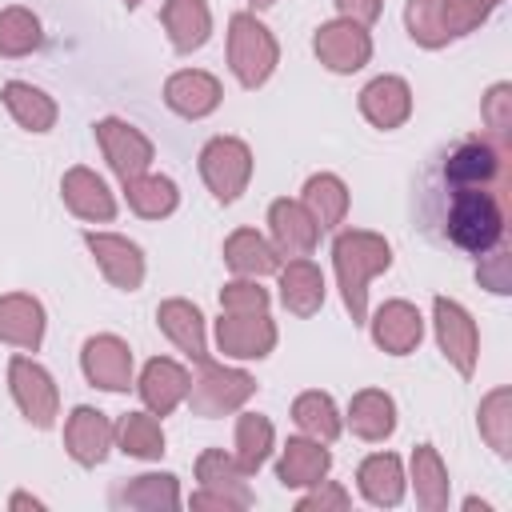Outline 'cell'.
<instances>
[{
  "mask_svg": "<svg viewBox=\"0 0 512 512\" xmlns=\"http://www.w3.org/2000/svg\"><path fill=\"white\" fill-rule=\"evenodd\" d=\"M332 264H336V284L352 324H368V280L392 268L388 240L364 228H348L332 240Z\"/></svg>",
  "mask_w": 512,
  "mask_h": 512,
  "instance_id": "obj_1",
  "label": "cell"
},
{
  "mask_svg": "<svg viewBox=\"0 0 512 512\" xmlns=\"http://www.w3.org/2000/svg\"><path fill=\"white\" fill-rule=\"evenodd\" d=\"M448 236L452 244H460L464 252H492L504 236V208L496 200V192L488 188H456L452 208H448Z\"/></svg>",
  "mask_w": 512,
  "mask_h": 512,
  "instance_id": "obj_2",
  "label": "cell"
},
{
  "mask_svg": "<svg viewBox=\"0 0 512 512\" xmlns=\"http://www.w3.org/2000/svg\"><path fill=\"white\" fill-rule=\"evenodd\" d=\"M280 64V44L256 12H236L228 20V68L244 88H260Z\"/></svg>",
  "mask_w": 512,
  "mask_h": 512,
  "instance_id": "obj_3",
  "label": "cell"
},
{
  "mask_svg": "<svg viewBox=\"0 0 512 512\" xmlns=\"http://www.w3.org/2000/svg\"><path fill=\"white\" fill-rule=\"evenodd\" d=\"M252 392H256V380L244 368H228V364H216L208 356V360H200V372L188 384V404L196 416L212 420V416L244 408L252 400Z\"/></svg>",
  "mask_w": 512,
  "mask_h": 512,
  "instance_id": "obj_4",
  "label": "cell"
},
{
  "mask_svg": "<svg viewBox=\"0 0 512 512\" xmlns=\"http://www.w3.org/2000/svg\"><path fill=\"white\" fill-rule=\"evenodd\" d=\"M200 176L220 204L240 200L252 180V148L240 136H212L200 148Z\"/></svg>",
  "mask_w": 512,
  "mask_h": 512,
  "instance_id": "obj_5",
  "label": "cell"
},
{
  "mask_svg": "<svg viewBox=\"0 0 512 512\" xmlns=\"http://www.w3.org/2000/svg\"><path fill=\"white\" fill-rule=\"evenodd\" d=\"M8 388H12V400H16L20 416L32 428H52L56 424L60 392H56V380L48 376L44 364H36L32 356H12L8 360Z\"/></svg>",
  "mask_w": 512,
  "mask_h": 512,
  "instance_id": "obj_6",
  "label": "cell"
},
{
  "mask_svg": "<svg viewBox=\"0 0 512 512\" xmlns=\"http://www.w3.org/2000/svg\"><path fill=\"white\" fill-rule=\"evenodd\" d=\"M432 324H436V340H440L444 360L460 376H472L476 360H480V332H476V320L468 316V308L448 300V296H436L432 300Z\"/></svg>",
  "mask_w": 512,
  "mask_h": 512,
  "instance_id": "obj_7",
  "label": "cell"
},
{
  "mask_svg": "<svg viewBox=\"0 0 512 512\" xmlns=\"http://www.w3.org/2000/svg\"><path fill=\"white\" fill-rule=\"evenodd\" d=\"M96 144H100V152H104L108 168L120 176V184H124V180H132V176H144V172L152 168V160H156L152 140H148L136 124L116 120V116L96 120Z\"/></svg>",
  "mask_w": 512,
  "mask_h": 512,
  "instance_id": "obj_8",
  "label": "cell"
},
{
  "mask_svg": "<svg viewBox=\"0 0 512 512\" xmlns=\"http://www.w3.org/2000/svg\"><path fill=\"white\" fill-rule=\"evenodd\" d=\"M312 52H316V60L328 72L348 76V72H360L372 60V36H368L364 24H352V20L336 16V20H328V24L316 28Z\"/></svg>",
  "mask_w": 512,
  "mask_h": 512,
  "instance_id": "obj_9",
  "label": "cell"
},
{
  "mask_svg": "<svg viewBox=\"0 0 512 512\" xmlns=\"http://www.w3.org/2000/svg\"><path fill=\"white\" fill-rule=\"evenodd\" d=\"M504 156H508L504 144L484 140V136H468L452 148V156L444 164V176H448L452 188H488L504 176Z\"/></svg>",
  "mask_w": 512,
  "mask_h": 512,
  "instance_id": "obj_10",
  "label": "cell"
},
{
  "mask_svg": "<svg viewBox=\"0 0 512 512\" xmlns=\"http://www.w3.org/2000/svg\"><path fill=\"white\" fill-rule=\"evenodd\" d=\"M216 348L232 360H264L276 348V324L268 312H224L216 320Z\"/></svg>",
  "mask_w": 512,
  "mask_h": 512,
  "instance_id": "obj_11",
  "label": "cell"
},
{
  "mask_svg": "<svg viewBox=\"0 0 512 512\" xmlns=\"http://www.w3.org/2000/svg\"><path fill=\"white\" fill-rule=\"evenodd\" d=\"M84 244L96 260V268L104 272V280L120 292H136L144 284V252L140 244H132L128 236L116 232H84Z\"/></svg>",
  "mask_w": 512,
  "mask_h": 512,
  "instance_id": "obj_12",
  "label": "cell"
},
{
  "mask_svg": "<svg viewBox=\"0 0 512 512\" xmlns=\"http://www.w3.org/2000/svg\"><path fill=\"white\" fill-rule=\"evenodd\" d=\"M80 368H84L88 384H96L104 392H128L132 388V348L112 332H100V336L84 340Z\"/></svg>",
  "mask_w": 512,
  "mask_h": 512,
  "instance_id": "obj_13",
  "label": "cell"
},
{
  "mask_svg": "<svg viewBox=\"0 0 512 512\" xmlns=\"http://www.w3.org/2000/svg\"><path fill=\"white\" fill-rule=\"evenodd\" d=\"M64 448L80 468L104 464V456L112 448V420L92 404H76L64 420Z\"/></svg>",
  "mask_w": 512,
  "mask_h": 512,
  "instance_id": "obj_14",
  "label": "cell"
},
{
  "mask_svg": "<svg viewBox=\"0 0 512 512\" xmlns=\"http://www.w3.org/2000/svg\"><path fill=\"white\" fill-rule=\"evenodd\" d=\"M220 100H224V88H220V80H216L212 72H204V68H184V72H172V76L164 80V104H168L176 116H184V120H204V116H212V112L220 108Z\"/></svg>",
  "mask_w": 512,
  "mask_h": 512,
  "instance_id": "obj_15",
  "label": "cell"
},
{
  "mask_svg": "<svg viewBox=\"0 0 512 512\" xmlns=\"http://www.w3.org/2000/svg\"><path fill=\"white\" fill-rule=\"evenodd\" d=\"M188 384H192L188 368L176 364V360H168V356H152V360L144 364L140 380H136L140 400H144V408H148L152 416H168L172 408H180V404L188 400Z\"/></svg>",
  "mask_w": 512,
  "mask_h": 512,
  "instance_id": "obj_16",
  "label": "cell"
},
{
  "mask_svg": "<svg viewBox=\"0 0 512 512\" xmlns=\"http://www.w3.org/2000/svg\"><path fill=\"white\" fill-rule=\"evenodd\" d=\"M268 232L280 256H308L320 240V224L308 216L300 200H288V196L268 204Z\"/></svg>",
  "mask_w": 512,
  "mask_h": 512,
  "instance_id": "obj_17",
  "label": "cell"
},
{
  "mask_svg": "<svg viewBox=\"0 0 512 512\" xmlns=\"http://www.w3.org/2000/svg\"><path fill=\"white\" fill-rule=\"evenodd\" d=\"M368 324H372L376 348H384L388 356H408V352L424 340V316H420V308L408 304V300H388V304H380Z\"/></svg>",
  "mask_w": 512,
  "mask_h": 512,
  "instance_id": "obj_18",
  "label": "cell"
},
{
  "mask_svg": "<svg viewBox=\"0 0 512 512\" xmlns=\"http://www.w3.org/2000/svg\"><path fill=\"white\" fill-rule=\"evenodd\" d=\"M360 112L372 128L392 132L412 116V88L400 76H376L360 88Z\"/></svg>",
  "mask_w": 512,
  "mask_h": 512,
  "instance_id": "obj_19",
  "label": "cell"
},
{
  "mask_svg": "<svg viewBox=\"0 0 512 512\" xmlns=\"http://www.w3.org/2000/svg\"><path fill=\"white\" fill-rule=\"evenodd\" d=\"M60 196H64V204H68V212L72 216H80V220H112L116 216V196L108 192V184L92 172V168H84V164H76V168H68L64 172V180H60Z\"/></svg>",
  "mask_w": 512,
  "mask_h": 512,
  "instance_id": "obj_20",
  "label": "cell"
},
{
  "mask_svg": "<svg viewBox=\"0 0 512 512\" xmlns=\"http://www.w3.org/2000/svg\"><path fill=\"white\" fill-rule=\"evenodd\" d=\"M44 304L28 292L0 296V340L24 352H36L44 344Z\"/></svg>",
  "mask_w": 512,
  "mask_h": 512,
  "instance_id": "obj_21",
  "label": "cell"
},
{
  "mask_svg": "<svg viewBox=\"0 0 512 512\" xmlns=\"http://www.w3.org/2000/svg\"><path fill=\"white\" fill-rule=\"evenodd\" d=\"M332 468V456L320 440L312 436H292L284 448H280V460H276V480L284 488H312L328 476Z\"/></svg>",
  "mask_w": 512,
  "mask_h": 512,
  "instance_id": "obj_22",
  "label": "cell"
},
{
  "mask_svg": "<svg viewBox=\"0 0 512 512\" xmlns=\"http://www.w3.org/2000/svg\"><path fill=\"white\" fill-rule=\"evenodd\" d=\"M280 304L292 316H316L324 304V272L308 260V256H292L288 264H280Z\"/></svg>",
  "mask_w": 512,
  "mask_h": 512,
  "instance_id": "obj_23",
  "label": "cell"
},
{
  "mask_svg": "<svg viewBox=\"0 0 512 512\" xmlns=\"http://www.w3.org/2000/svg\"><path fill=\"white\" fill-rule=\"evenodd\" d=\"M156 324H160V332L184 352V356H192L196 364L200 360H208V344H204V316H200V308L192 304V300H164L160 308H156Z\"/></svg>",
  "mask_w": 512,
  "mask_h": 512,
  "instance_id": "obj_24",
  "label": "cell"
},
{
  "mask_svg": "<svg viewBox=\"0 0 512 512\" xmlns=\"http://www.w3.org/2000/svg\"><path fill=\"white\" fill-rule=\"evenodd\" d=\"M160 20L176 52H196L212 36V12L204 0H164Z\"/></svg>",
  "mask_w": 512,
  "mask_h": 512,
  "instance_id": "obj_25",
  "label": "cell"
},
{
  "mask_svg": "<svg viewBox=\"0 0 512 512\" xmlns=\"http://www.w3.org/2000/svg\"><path fill=\"white\" fill-rule=\"evenodd\" d=\"M224 264L236 272V276H272L280 272V252L272 248V240H264L256 228H236L228 240H224Z\"/></svg>",
  "mask_w": 512,
  "mask_h": 512,
  "instance_id": "obj_26",
  "label": "cell"
},
{
  "mask_svg": "<svg viewBox=\"0 0 512 512\" xmlns=\"http://www.w3.org/2000/svg\"><path fill=\"white\" fill-rule=\"evenodd\" d=\"M356 484L360 496L376 508H392L404 500V464L392 452H372L360 468H356Z\"/></svg>",
  "mask_w": 512,
  "mask_h": 512,
  "instance_id": "obj_27",
  "label": "cell"
},
{
  "mask_svg": "<svg viewBox=\"0 0 512 512\" xmlns=\"http://www.w3.org/2000/svg\"><path fill=\"white\" fill-rule=\"evenodd\" d=\"M348 428L360 440H388L396 432V400L380 388H360L348 404Z\"/></svg>",
  "mask_w": 512,
  "mask_h": 512,
  "instance_id": "obj_28",
  "label": "cell"
},
{
  "mask_svg": "<svg viewBox=\"0 0 512 512\" xmlns=\"http://www.w3.org/2000/svg\"><path fill=\"white\" fill-rule=\"evenodd\" d=\"M196 480L200 488L224 492L232 496L240 508H252V488H248V472L236 464V456H228L224 448H204L196 456Z\"/></svg>",
  "mask_w": 512,
  "mask_h": 512,
  "instance_id": "obj_29",
  "label": "cell"
},
{
  "mask_svg": "<svg viewBox=\"0 0 512 512\" xmlns=\"http://www.w3.org/2000/svg\"><path fill=\"white\" fill-rule=\"evenodd\" d=\"M0 100L24 132H48L56 124V100L44 88L28 84V80H8L0 88Z\"/></svg>",
  "mask_w": 512,
  "mask_h": 512,
  "instance_id": "obj_30",
  "label": "cell"
},
{
  "mask_svg": "<svg viewBox=\"0 0 512 512\" xmlns=\"http://www.w3.org/2000/svg\"><path fill=\"white\" fill-rule=\"evenodd\" d=\"M300 204L320 224V232H328V228L344 224V216H348V184L340 176H332V172H316V176L304 180Z\"/></svg>",
  "mask_w": 512,
  "mask_h": 512,
  "instance_id": "obj_31",
  "label": "cell"
},
{
  "mask_svg": "<svg viewBox=\"0 0 512 512\" xmlns=\"http://www.w3.org/2000/svg\"><path fill=\"white\" fill-rule=\"evenodd\" d=\"M124 200H128V208H132L136 216H144V220H164V216L176 212L180 188H176V180H168V176L144 172V176L124 180Z\"/></svg>",
  "mask_w": 512,
  "mask_h": 512,
  "instance_id": "obj_32",
  "label": "cell"
},
{
  "mask_svg": "<svg viewBox=\"0 0 512 512\" xmlns=\"http://www.w3.org/2000/svg\"><path fill=\"white\" fill-rule=\"evenodd\" d=\"M112 504L116 508H180V484L172 472H144V476H132L128 484H120L112 492Z\"/></svg>",
  "mask_w": 512,
  "mask_h": 512,
  "instance_id": "obj_33",
  "label": "cell"
},
{
  "mask_svg": "<svg viewBox=\"0 0 512 512\" xmlns=\"http://www.w3.org/2000/svg\"><path fill=\"white\" fill-rule=\"evenodd\" d=\"M112 440L120 444L124 456H136V460H160L164 456V428L152 412H124L112 424Z\"/></svg>",
  "mask_w": 512,
  "mask_h": 512,
  "instance_id": "obj_34",
  "label": "cell"
},
{
  "mask_svg": "<svg viewBox=\"0 0 512 512\" xmlns=\"http://www.w3.org/2000/svg\"><path fill=\"white\" fill-rule=\"evenodd\" d=\"M412 488H416V504L428 512L448 508V468L440 460V452L432 444H416L412 448Z\"/></svg>",
  "mask_w": 512,
  "mask_h": 512,
  "instance_id": "obj_35",
  "label": "cell"
},
{
  "mask_svg": "<svg viewBox=\"0 0 512 512\" xmlns=\"http://www.w3.org/2000/svg\"><path fill=\"white\" fill-rule=\"evenodd\" d=\"M292 420H296V428L304 436H312L320 444H332L340 436V412H336V404H332L328 392H316V388L312 392H300L292 400Z\"/></svg>",
  "mask_w": 512,
  "mask_h": 512,
  "instance_id": "obj_36",
  "label": "cell"
},
{
  "mask_svg": "<svg viewBox=\"0 0 512 512\" xmlns=\"http://www.w3.org/2000/svg\"><path fill=\"white\" fill-rule=\"evenodd\" d=\"M272 440H276V432H272V420L268 416H260V412H240V420H236V464L248 472V476H256L260 472V464L268 460V452H272Z\"/></svg>",
  "mask_w": 512,
  "mask_h": 512,
  "instance_id": "obj_37",
  "label": "cell"
},
{
  "mask_svg": "<svg viewBox=\"0 0 512 512\" xmlns=\"http://www.w3.org/2000/svg\"><path fill=\"white\" fill-rule=\"evenodd\" d=\"M476 424H480V436L488 440V448L496 456H508L512 452V392L508 388H492L480 400Z\"/></svg>",
  "mask_w": 512,
  "mask_h": 512,
  "instance_id": "obj_38",
  "label": "cell"
},
{
  "mask_svg": "<svg viewBox=\"0 0 512 512\" xmlns=\"http://www.w3.org/2000/svg\"><path fill=\"white\" fill-rule=\"evenodd\" d=\"M404 24H408V36L420 48H444L448 40H456L452 28H448L444 0H408L404 4Z\"/></svg>",
  "mask_w": 512,
  "mask_h": 512,
  "instance_id": "obj_39",
  "label": "cell"
},
{
  "mask_svg": "<svg viewBox=\"0 0 512 512\" xmlns=\"http://www.w3.org/2000/svg\"><path fill=\"white\" fill-rule=\"evenodd\" d=\"M40 40H44V32H40L36 12L20 8V4H12V8L0 12V56H12V60L16 56H28V52L40 48Z\"/></svg>",
  "mask_w": 512,
  "mask_h": 512,
  "instance_id": "obj_40",
  "label": "cell"
},
{
  "mask_svg": "<svg viewBox=\"0 0 512 512\" xmlns=\"http://www.w3.org/2000/svg\"><path fill=\"white\" fill-rule=\"evenodd\" d=\"M224 312H268V288H260L252 276H236L220 288Z\"/></svg>",
  "mask_w": 512,
  "mask_h": 512,
  "instance_id": "obj_41",
  "label": "cell"
},
{
  "mask_svg": "<svg viewBox=\"0 0 512 512\" xmlns=\"http://www.w3.org/2000/svg\"><path fill=\"white\" fill-rule=\"evenodd\" d=\"M480 116L492 128V136H504L512 128V84H504V80L492 84L484 92V100H480Z\"/></svg>",
  "mask_w": 512,
  "mask_h": 512,
  "instance_id": "obj_42",
  "label": "cell"
},
{
  "mask_svg": "<svg viewBox=\"0 0 512 512\" xmlns=\"http://www.w3.org/2000/svg\"><path fill=\"white\" fill-rule=\"evenodd\" d=\"M500 0H444V12H448V28H452V36H464V32H472V28H480L488 16H492V8H496Z\"/></svg>",
  "mask_w": 512,
  "mask_h": 512,
  "instance_id": "obj_43",
  "label": "cell"
},
{
  "mask_svg": "<svg viewBox=\"0 0 512 512\" xmlns=\"http://www.w3.org/2000/svg\"><path fill=\"white\" fill-rule=\"evenodd\" d=\"M352 504V496L340 488V484H332V480H320V484H312V492H304L300 500H296V508L300 512H344Z\"/></svg>",
  "mask_w": 512,
  "mask_h": 512,
  "instance_id": "obj_44",
  "label": "cell"
},
{
  "mask_svg": "<svg viewBox=\"0 0 512 512\" xmlns=\"http://www.w3.org/2000/svg\"><path fill=\"white\" fill-rule=\"evenodd\" d=\"M508 268H512L508 252H492V256H480L476 280H480L488 292H508V288H512V280H508Z\"/></svg>",
  "mask_w": 512,
  "mask_h": 512,
  "instance_id": "obj_45",
  "label": "cell"
},
{
  "mask_svg": "<svg viewBox=\"0 0 512 512\" xmlns=\"http://www.w3.org/2000/svg\"><path fill=\"white\" fill-rule=\"evenodd\" d=\"M336 8H340V16L344 20H352V24H376L380 20V12H384V0H336Z\"/></svg>",
  "mask_w": 512,
  "mask_h": 512,
  "instance_id": "obj_46",
  "label": "cell"
},
{
  "mask_svg": "<svg viewBox=\"0 0 512 512\" xmlns=\"http://www.w3.org/2000/svg\"><path fill=\"white\" fill-rule=\"evenodd\" d=\"M192 508H224V512H232V508H240L232 496H224V492H212V488H200L192 500H188Z\"/></svg>",
  "mask_w": 512,
  "mask_h": 512,
  "instance_id": "obj_47",
  "label": "cell"
},
{
  "mask_svg": "<svg viewBox=\"0 0 512 512\" xmlns=\"http://www.w3.org/2000/svg\"><path fill=\"white\" fill-rule=\"evenodd\" d=\"M8 504H12V508H44V504H40L36 496H28V492H16Z\"/></svg>",
  "mask_w": 512,
  "mask_h": 512,
  "instance_id": "obj_48",
  "label": "cell"
},
{
  "mask_svg": "<svg viewBox=\"0 0 512 512\" xmlns=\"http://www.w3.org/2000/svg\"><path fill=\"white\" fill-rule=\"evenodd\" d=\"M252 8H272V4H280V0H248Z\"/></svg>",
  "mask_w": 512,
  "mask_h": 512,
  "instance_id": "obj_49",
  "label": "cell"
},
{
  "mask_svg": "<svg viewBox=\"0 0 512 512\" xmlns=\"http://www.w3.org/2000/svg\"><path fill=\"white\" fill-rule=\"evenodd\" d=\"M140 4H144V0H124V8H140Z\"/></svg>",
  "mask_w": 512,
  "mask_h": 512,
  "instance_id": "obj_50",
  "label": "cell"
}]
</instances>
